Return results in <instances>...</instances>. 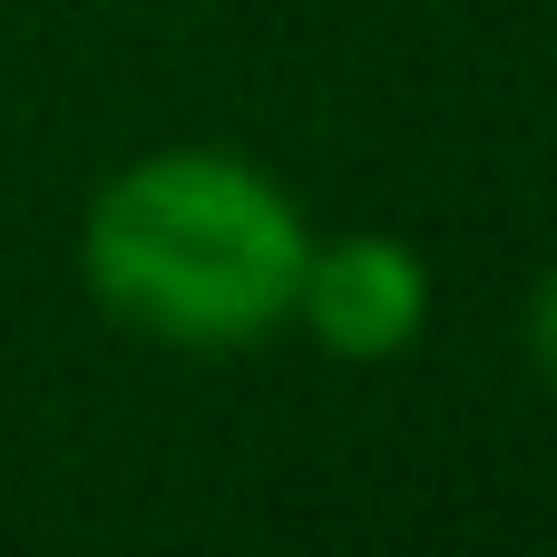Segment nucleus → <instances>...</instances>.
<instances>
[{
  "label": "nucleus",
  "instance_id": "obj_2",
  "mask_svg": "<svg viewBox=\"0 0 557 557\" xmlns=\"http://www.w3.org/2000/svg\"><path fill=\"white\" fill-rule=\"evenodd\" d=\"M294 313L313 323L323 352H343V362H392V352L421 333V313H431V274H421L411 245H392V235H343V245H313V255H304Z\"/></svg>",
  "mask_w": 557,
  "mask_h": 557
},
{
  "label": "nucleus",
  "instance_id": "obj_1",
  "mask_svg": "<svg viewBox=\"0 0 557 557\" xmlns=\"http://www.w3.org/2000/svg\"><path fill=\"white\" fill-rule=\"evenodd\" d=\"M304 215L294 196L225 157V147H166V157H137L98 186L88 206V294L157 333V343H186V352H235L255 333H274L294 313V284H304Z\"/></svg>",
  "mask_w": 557,
  "mask_h": 557
},
{
  "label": "nucleus",
  "instance_id": "obj_3",
  "mask_svg": "<svg viewBox=\"0 0 557 557\" xmlns=\"http://www.w3.org/2000/svg\"><path fill=\"white\" fill-rule=\"evenodd\" d=\"M529 343H539V372L557 382V264H548V284H539V304H529Z\"/></svg>",
  "mask_w": 557,
  "mask_h": 557
}]
</instances>
